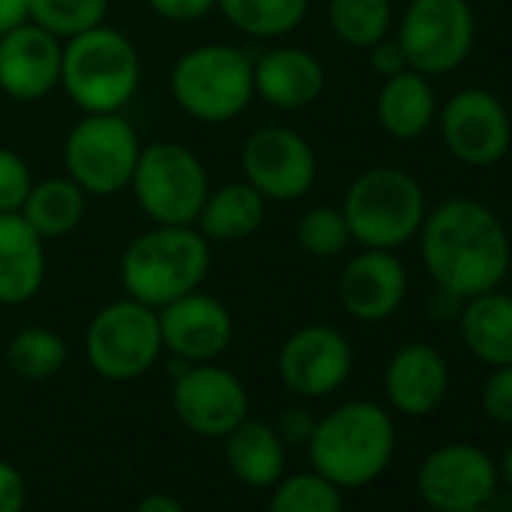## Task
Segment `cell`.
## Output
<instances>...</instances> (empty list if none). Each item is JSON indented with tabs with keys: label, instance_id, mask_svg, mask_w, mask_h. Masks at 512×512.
<instances>
[{
	"label": "cell",
	"instance_id": "8d00e7d4",
	"mask_svg": "<svg viewBox=\"0 0 512 512\" xmlns=\"http://www.w3.org/2000/svg\"><path fill=\"white\" fill-rule=\"evenodd\" d=\"M28 506V482L22 470L0 458V512H25Z\"/></svg>",
	"mask_w": 512,
	"mask_h": 512
},
{
	"label": "cell",
	"instance_id": "1f68e13d",
	"mask_svg": "<svg viewBox=\"0 0 512 512\" xmlns=\"http://www.w3.org/2000/svg\"><path fill=\"white\" fill-rule=\"evenodd\" d=\"M296 241L314 260H335L350 244V226L341 205H311L296 220Z\"/></svg>",
	"mask_w": 512,
	"mask_h": 512
},
{
	"label": "cell",
	"instance_id": "4dcf8cb0",
	"mask_svg": "<svg viewBox=\"0 0 512 512\" xmlns=\"http://www.w3.org/2000/svg\"><path fill=\"white\" fill-rule=\"evenodd\" d=\"M109 16V0H31L28 22L49 31L58 40H73Z\"/></svg>",
	"mask_w": 512,
	"mask_h": 512
},
{
	"label": "cell",
	"instance_id": "f546056e",
	"mask_svg": "<svg viewBox=\"0 0 512 512\" xmlns=\"http://www.w3.org/2000/svg\"><path fill=\"white\" fill-rule=\"evenodd\" d=\"M269 512H344V497L341 488L317 470L284 473L272 485Z\"/></svg>",
	"mask_w": 512,
	"mask_h": 512
},
{
	"label": "cell",
	"instance_id": "30bf717a",
	"mask_svg": "<svg viewBox=\"0 0 512 512\" xmlns=\"http://www.w3.org/2000/svg\"><path fill=\"white\" fill-rule=\"evenodd\" d=\"M395 40L410 70L428 79L449 76L473 52V7L467 0H410Z\"/></svg>",
	"mask_w": 512,
	"mask_h": 512
},
{
	"label": "cell",
	"instance_id": "603a6c76",
	"mask_svg": "<svg viewBox=\"0 0 512 512\" xmlns=\"http://www.w3.org/2000/svg\"><path fill=\"white\" fill-rule=\"evenodd\" d=\"M374 109L377 124L386 136L398 142H413L434 127L440 106L431 79L416 70H404L398 76L383 79Z\"/></svg>",
	"mask_w": 512,
	"mask_h": 512
},
{
	"label": "cell",
	"instance_id": "5b68a950",
	"mask_svg": "<svg viewBox=\"0 0 512 512\" xmlns=\"http://www.w3.org/2000/svg\"><path fill=\"white\" fill-rule=\"evenodd\" d=\"M175 106L199 124H229L253 97V58L232 43H202L178 55L169 73Z\"/></svg>",
	"mask_w": 512,
	"mask_h": 512
},
{
	"label": "cell",
	"instance_id": "60d3db41",
	"mask_svg": "<svg viewBox=\"0 0 512 512\" xmlns=\"http://www.w3.org/2000/svg\"><path fill=\"white\" fill-rule=\"evenodd\" d=\"M461 305H464L461 299H455V296H449V293H443V290H434L431 314H434V320H449V317H458Z\"/></svg>",
	"mask_w": 512,
	"mask_h": 512
},
{
	"label": "cell",
	"instance_id": "7c38bea8",
	"mask_svg": "<svg viewBox=\"0 0 512 512\" xmlns=\"http://www.w3.org/2000/svg\"><path fill=\"white\" fill-rule=\"evenodd\" d=\"M497 488V461L482 446L464 440L431 449L416 470V491L431 512L491 506Z\"/></svg>",
	"mask_w": 512,
	"mask_h": 512
},
{
	"label": "cell",
	"instance_id": "4316f807",
	"mask_svg": "<svg viewBox=\"0 0 512 512\" xmlns=\"http://www.w3.org/2000/svg\"><path fill=\"white\" fill-rule=\"evenodd\" d=\"M220 16L250 40H284L311 10V0H217Z\"/></svg>",
	"mask_w": 512,
	"mask_h": 512
},
{
	"label": "cell",
	"instance_id": "f35d334b",
	"mask_svg": "<svg viewBox=\"0 0 512 512\" xmlns=\"http://www.w3.org/2000/svg\"><path fill=\"white\" fill-rule=\"evenodd\" d=\"M31 0H0V37L28 22Z\"/></svg>",
	"mask_w": 512,
	"mask_h": 512
},
{
	"label": "cell",
	"instance_id": "277c9868",
	"mask_svg": "<svg viewBox=\"0 0 512 512\" xmlns=\"http://www.w3.org/2000/svg\"><path fill=\"white\" fill-rule=\"evenodd\" d=\"M142 82V58L136 43L112 28L97 25L64 40L61 91L82 115L124 112Z\"/></svg>",
	"mask_w": 512,
	"mask_h": 512
},
{
	"label": "cell",
	"instance_id": "3957f363",
	"mask_svg": "<svg viewBox=\"0 0 512 512\" xmlns=\"http://www.w3.org/2000/svg\"><path fill=\"white\" fill-rule=\"evenodd\" d=\"M211 269V241L196 226L151 223L121 253L118 278L130 299L163 308L199 290Z\"/></svg>",
	"mask_w": 512,
	"mask_h": 512
},
{
	"label": "cell",
	"instance_id": "f1b7e54d",
	"mask_svg": "<svg viewBox=\"0 0 512 512\" xmlns=\"http://www.w3.org/2000/svg\"><path fill=\"white\" fill-rule=\"evenodd\" d=\"M70 359V347L64 335L46 326H25L7 344V365L22 380H49Z\"/></svg>",
	"mask_w": 512,
	"mask_h": 512
},
{
	"label": "cell",
	"instance_id": "ee69618b",
	"mask_svg": "<svg viewBox=\"0 0 512 512\" xmlns=\"http://www.w3.org/2000/svg\"><path fill=\"white\" fill-rule=\"evenodd\" d=\"M509 250H512V226H509Z\"/></svg>",
	"mask_w": 512,
	"mask_h": 512
},
{
	"label": "cell",
	"instance_id": "9c48e42d",
	"mask_svg": "<svg viewBox=\"0 0 512 512\" xmlns=\"http://www.w3.org/2000/svg\"><path fill=\"white\" fill-rule=\"evenodd\" d=\"M163 356L157 311L124 296L103 305L85 329V359L109 383L145 377Z\"/></svg>",
	"mask_w": 512,
	"mask_h": 512
},
{
	"label": "cell",
	"instance_id": "7402d4cb",
	"mask_svg": "<svg viewBox=\"0 0 512 512\" xmlns=\"http://www.w3.org/2000/svg\"><path fill=\"white\" fill-rule=\"evenodd\" d=\"M223 458L229 473L250 488H272L287 473V443L263 419H241L223 437Z\"/></svg>",
	"mask_w": 512,
	"mask_h": 512
},
{
	"label": "cell",
	"instance_id": "d590c367",
	"mask_svg": "<svg viewBox=\"0 0 512 512\" xmlns=\"http://www.w3.org/2000/svg\"><path fill=\"white\" fill-rule=\"evenodd\" d=\"M314 428H317V416L308 410V407H287L281 416H278V422H275V431L281 434V440L287 443V449L290 446H308V440H311V434H314Z\"/></svg>",
	"mask_w": 512,
	"mask_h": 512
},
{
	"label": "cell",
	"instance_id": "b9f144b4",
	"mask_svg": "<svg viewBox=\"0 0 512 512\" xmlns=\"http://www.w3.org/2000/svg\"><path fill=\"white\" fill-rule=\"evenodd\" d=\"M497 476H500V485H509L512 488V443L506 446V452L497 461Z\"/></svg>",
	"mask_w": 512,
	"mask_h": 512
},
{
	"label": "cell",
	"instance_id": "83f0119b",
	"mask_svg": "<svg viewBox=\"0 0 512 512\" xmlns=\"http://www.w3.org/2000/svg\"><path fill=\"white\" fill-rule=\"evenodd\" d=\"M332 34L353 49H371L392 31V0H326Z\"/></svg>",
	"mask_w": 512,
	"mask_h": 512
},
{
	"label": "cell",
	"instance_id": "52a82bcc",
	"mask_svg": "<svg viewBox=\"0 0 512 512\" xmlns=\"http://www.w3.org/2000/svg\"><path fill=\"white\" fill-rule=\"evenodd\" d=\"M139 211L151 223L193 226L211 190L208 169L193 148L172 139L142 145L139 163L127 187Z\"/></svg>",
	"mask_w": 512,
	"mask_h": 512
},
{
	"label": "cell",
	"instance_id": "ba28073f",
	"mask_svg": "<svg viewBox=\"0 0 512 512\" xmlns=\"http://www.w3.org/2000/svg\"><path fill=\"white\" fill-rule=\"evenodd\" d=\"M142 154V139L124 112L82 115L61 148L64 175L73 178L88 196H118L130 187L133 169Z\"/></svg>",
	"mask_w": 512,
	"mask_h": 512
},
{
	"label": "cell",
	"instance_id": "ffe728a7",
	"mask_svg": "<svg viewBox=\"0 0 512 512\" xmlns=\"http://www.w3.org/2000/svg\"><path fill=\"white\" fill-rule=\"evenodd\" d=\"M326 91L323 61L302 46H272L253 58V97L278 112H302Z\"/></svg>",
	"mask_w": 512,
	"mask_h": 512
},
{
	"label": "cell",
	"instance_id": "e575fe53",
	"mask_svg": "<svg viewBox=\"0 0 512 512\" xmlns=\"http://www.w3.org/2000/svg\"><path fill=\"white\" fill-rule=\"evenodd\" d=\"M145 4L151 7L154 16L166 22H178V25L199 22L217 10V0H145Z\"/></svg>",
	"mask_w": 512,
	"mask_h": 512
},
{
	"label": "cell",
	"instance_id": "44dd1931",
	"mask_svg": "<svg viewBox=\"0 0 512 512\" xmlns=\"http://www.w3.org/2000/svg\"><path fill=\"white\" fill-rule=\"evenodd\" d=\"M46 272V238H40L22 214H0V305L19 308L37 299Z\"/></svg>",
	"mask_w": 512,
	"mask_h": 512
},
{
	"label": "cell",
	"instance_id": "4fadbf2b",
	"mask_svg": "<svg viewBox=\"0 0 512 512\" xmlns=\"http://www.w3.org/2000/svg\"><path fill=\"white\" fill-rule=\"evenodd\" d=\"M172 410L190 434L223 440L250 416V398L235 371L217 362H196L178 368L172 380Z\"/></svg>",
	"mask_w": 512,
	"mask_h": 512
},
{
	"label": "cell",
	"instance_id": "d6a6232c",
	"mask_svg": "<svg viewBox=\"0 0 512 512\" xmlns=\"http://www.w3.org/2000/svg\"><path fill=\"white\" fill-rule=\"evenodd\" d=\"M34 181L28 160L16 148L0 145V214H19Z\"/></svg>",
	"mask_w": 512,
	"mask_h": 512
},
{
	"label": "cell",
	"instance_id": "8fae6325",
	"mask_svg": "<svg viewBox=\"0 0 512 512\" xmlns=\"http://www.w3.org/2000/svg\"><path fill=\"white\" fill-rule=\"evenodd\" d=\"M241 172L266 202H296L308 196L320 175L314 145L293 127L266 124L241 145Z\"/></svg>",
	"mask_w": 512,
	"mask_h": 512
},
{
	"label": "cell",
	"instance_id": "ac0fdd59",
	"mask_svg": "<svg viewBox=\"0 0 512 512\" xmlns=\"http://www.w3.org/2000/svg\"><path fill=\"white\" fill-rule=\"evenodd\" d=\"M64 40L25 22L0 37V91L16 103H40L61 88Z\"/></svg>",
	"mask_w": 512,
	"mask_h": 512
},
{
	"label": "cell",
	"instance_id": "74e56055",
	"mask_svg": "<svg viewBox=\"0 0 512 512\" xmlns=\"http://www.w3.org/2000/svg\"><path fill=\"white\" fill-rule=\"evenodd\" d=\"M368 61H371V70L380 76V79H389V76H398V73H404V70H410L407 67V58H404V52H401V46H398V40H380V43H374L371 49H368Z\"/></svg>",
	"mask_w": 512,
	"mask_h": 512
},
{
	"label": "cell",
	"instance_id": "d4e9b609",
	"mask_svg": "<svg viewBox=\"0 0 512 512\" xmlns=\"http://www.w3.org/2000/svg\"><path fill=\"white\" fill-rule=\"evenodd\" d=\"M458 335L473 359L488 368L512 362V296L500 290L467 299L458 311Z\"/></svg>",
	"mask_w": 512,
	"mask_h": 512
},
{
	"label": "cell",
	"instance_id": "ab89813d",
	"mask_svg": "<svg viewBox=\"0 0 512 512\" xmlns=\"http://www.w3.org/2000/svg\"><path fill=\"white\" fill-rule=\"evenodd\" d=\"M133 512H187V509H184V503H181L175 494L151 491V494H145V497L136 503V509H133Z\"/></svg>",
	"mask_w": 512,
	"mask_h": 512
},
{
	"label": "cell",
	"instance_id": "d6986e66",
	"mask_svg": "<svg viewBox=\"0 0 512 512\" xmlns=\"http://www.w3.org/2000/svg\"><path fill=\"white\" fill-rule=\"evenodd\" d=\"M383 392L395 413L410 419L431 416L449 395V365L443 353L425 341L401 344L386 362Z\"/></svg>",
	"mask_w": 512,
	"mask_h": 512
},
{
	"label": "cell",
	"instance_id": "7bdbcfd3",
	"mask_svg": "<svg viewBox=\"0 0 512 512\" xmlns=\"http://www.w3.org/2000/svg\"><path fill=\"white\" fill-rule=\"evenodd\" d=\"M452 512H491L488 506H473V509H452Z\"/></svg>",
	"mask_w": 512,
	"mask_h": 512
},
{
	"label": "cell",
	"instance_id": "836d02e7",
	"mask_svg": "<svg viewBox=\"0 0 512 512\" xmlns=\"http://www.w3.org/2000/svg\"><path fill=\"white\" fill-rule=\"evenodd\" d=\"M482 413L497 425H512V362L491 368L479 392Z\"/></svg>",
	"mask_w": 512,
	"mask_h": 512
},
{
	"label": "cell",
	"instance_id": "e0dca14e",
	"mask_svg": "<svg viewBox=\"0 0 512 512\" xmlns=\"http://www.w3.org/2000/svg\"><path fill=\"white\" fill-rule=\"evenodd\" d=\"M407 266L395 250L362 247L341 269L338 299L341 308L359 323H383L398 314L407 299Z\"/></svg>",
	"mask_w": 512,
	"mask_h": 512
},
{
	"label": "cell",
	"instance_id": "5bb4252c",
	"mask_svg": "<svg viewBox=\"0 0 512 512\" xmlns=\"http://www.w3.org/2000/svg\"><path fill=\"white\" fill-rule=\"evenodd\" d=\"M446 151L467 166H494L512 145V121L497 94L485 88L455 91L437 109Z\"/></svg>",
	"mask_w": 512,
	"mask_h": 512
},
{
	"label": "cell",
	"instance_id": "484cf974",
	"mask_svg": "<svg viewBox=\"0 0 512 512\" xmlns=\"http://www.w3.org/2000/svg\"><path fill=\"white\" fill-rule=\"evenodd\" d=\"M88 211V193L67 175H52L43 181H34L25 205H22V217L31 223V229L46 238H64L70 232L79 229V223L85 220Z\"/></svg>",
	"mask_w": 512,
	"mask_h": 512
},
{
	"label": "cell",
	"instance_id": "7a4b0ae2",
	"mask_svg": "<svg viewBox=\"0 0 512 512\" xmlns=\"http://www.w3.org/2000/svg\"><path fill=\"white\" fill-rule=\"evenodd\" d=\"M398 446L392 413L377 401H344L317 419L308 440L311 470L344 488H365L377 482Z\"/></svg>",
	"mask_w": 512,
	"mask_h": 512
},
{
	"label": "cell",
	"instance_id": "cb8c5ba5",
	"mask_svg": "<svg viewBox=\"0 0 512 512\" xmlns=\"http://www.w3.org/2000/svg\"><path fill=\"white\" fill-rule=\"evenodd\" d=\"M266 211H269L266 196L241 178L211 187L193 226L211 244H232L260 232V226L266 223Z\"/></svg>",
	"mask_w": 512,
	"mask_h": 512
},
{
	"label": "cell",
	"instance_id": "9a60e30c",
	"mask_svg": "<svg viewBox=\"0 0 512 512\" xmlns=\"http://www.w3.org/2000/svg\"><path fill=\"white\" fill-rule=\"evenodd\" d=\"M350 374L353 344L335 326H302L278 350V377L296 398H329L350 380Z\"/></svg>",
	"mask_w": 512,
	"mask_h": 512
},
{
	"label": "cell",
	"instance_id": "6da1fadb",
	"mask_svg": "<svg viewBox=\"0 0 512 512\" xmlns=\"http://www.w3.org/2000/svg\"><path fill=\"white\" fill-rule=\"evenodd\" d=\"M416 238L434 290L461 302L500 290L509 275V229L488 205L470 196H449L434 205Z\"/></svg>",
	"mask_w": 512,
	"mask_h": 512
},
{
	"label": "cell",
	"instance_id": "2e32d148",
	"mask_svg": "<svg viewBox=\"0 0 512 512\" xmlns=\"http://www.w3.org/2000/svg\"><path fill=\"white\" fill-rule=\"evenodd\" d=\"M157 320L163 353L187 365L217 362L229 350L235 335V320L229 308L202 287L157 308Z\"/></svg>",
	"mask_w": 512,
	"mask_h": 512
},
{
	"label": "cell",
	"instance_id": "8992f818",
	"mask_svg": "<svg viewBox=\"0 0 512 512\" xmlns=\"http://www.w3.org/2000/svg\"><path fill=\"white\" fill-rule=\"evenodd\" d=\"M341 211L359 247L398 250L419 235L428 199L407 169L374 166L350 181Z\"/></svg>",
	"mask_w": 512,
	"mask_h": 512
}]
</instances>
